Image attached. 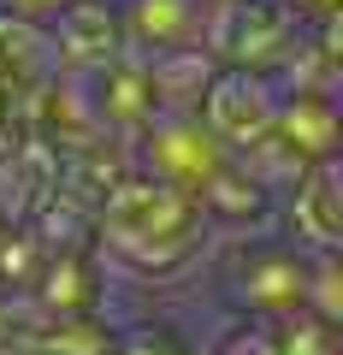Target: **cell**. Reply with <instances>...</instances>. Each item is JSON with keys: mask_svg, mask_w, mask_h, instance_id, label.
Here are the masks:
<instances>
[{"mask_svg": "<svg viewBox=\"0 0 343 355\" xmlns=\"http://www.w3.org/2000/svg\"><path fill=\"white\" fill-rule=\"evenodd\" d=\"M195 207H202L207 225H213V219H219V225H254V219H267V207H272V202L254 190L249 178L237 172V166H225V172L207 184V196H202Z\"/></svg>", "mask_w": 343, "mask_h": 355, "instance_id": "16", "label": "cell"}, {"mask_svg": "<svg viewBox=\"0 0 343 355\" xmlns=\"http://www.w3.org/2000/svg\"><path fill=\"white\" fill-rule=\"evenodd\" d=\"M207 219L190 196L154 178H125L95 214V261L130 279H172L207 254Z\"/></svg>", "mask_w": 343, "mask_h": 355, "instance_id": "1", "label": "cell"}, {"mask_svg": "<svg viewBox=\"0 0 343 355\" xmlns=\"http://www.w3.org/2000/svg\"><path fill=\"white\" fill-rule=\"evenodd\" d=\"M89 89H95V113H101L107 142H125L130 148V137L154 119L148 60H142V53H118L107 71H89Z\"/></svg>", "mask_w": 343, "mask_h": 355, "instance_id": "10", "label": "cell"}, {"mask_svg": "<svg viewBox=\"0 0 343 355\" xmlns=\"http://www.w3.org/2000/svg\"><path fill=\"white\" fill-rule=\"evenodd\" d=\"M101 291H107V266L95 261V249L89 254H53V261H42L30 302L48 308V314H95Z\"/></svg>", "mask_w": 343, "mask_h": 355, "instance_id": "12", "label": "cell"}, {"mask_svg": "<svg viewBox=\"0 0 343 355\" xmlns=\"http://www.w3.org/2000/svg\"><path fill=\"white\" fill-rule=\"evenodd\" d=\"M113 12H118L125 53H142V60L202 48V30H207L202 0H113Z\"/></svg>", "mask_w": 343, "mask_h": 355, "instance_id": "6", "label": "cell"}, {"mask_svg": "<svg viewBox=\"0 0 343 355\" xmlns=\"http://www.w3.org/2000/svg\"><path fill=\"white\" fill-rule=\"evenodd\" d=\"M231 166H237L254 190L267 196V202H272V196H290V190H296V178L308 172V160H302V154H290L279 137H267V142H254V148L231 154Z\"/></svg>", "mask_w": 343, "mask_h": 355, "instance_id": "15", "label": "cell"}, {"mask_svg": "<svg viewBox=\"0 0 343 355\" xmlns=\"http://www.w3.org/2000/svg\"><path fill=\"white\" fill-rule=\"evenodd\" d=\"M48 36H53V53H60V71H107L125 53L113 0H71L65 12L48 18Z\"/></svg>", "mask_w": 343, "mask_h": 355, "instance_id": "8", "label": "cell"}, {"mask_svg": "<svg viewBox=\"0 0 343 355\" xmlns=\"http://www.w3.org/2000/svg\"><path fill=\"white\" fill-rule=\"evenodd\" d=\"M42 261H48V254H42V243L30 237V225H0V291L30 296Z\"/></svg>", "mask_w": 343, "mask_h": 355, "instance_id": "17", "label": "cell"}, {"mask_svg": "<svg viewBox=\"0 0 343 355\" xmlns=\"http://www.w3.org/2000/svg\"><path fill=\"white\" fill-rule=\"evenodd\" d=\"M53 77H60V53H53L48 24L0 12V107L42 95Z\"/></svg>", "mask_w": 343, "mask_h": 355, "instance_id": "9", "label": "cell"}, {"mask_svg": "<svg viewBox=\"0 0 343 355\" xmlns=\"http://www.w3.org/2000/svg\"><path fill=\"white\" fill-rule=\"evenodd\" d=\"M71 0H6L0 12H12V18H30V24H48L53 12H65Z\"/></svg>", "mask_w": 343, "mask_h": 355, "instance_id": "22", "label": "cell"}, {"mask_svg": "<svg viewBox=\"0 0 343 355\" xmlns=\"http://www.w3.org/2000/svg\"><path fill=\"white\" fill-rule=\"evenodd\" d=\"M130 166H137L142 178H154V184H166V190H178V196H190V202H202L207 184L231 166V154L202 130V119L154 113L148 125L130 137Z\"/></svg>", "mask_w": 343, "mask_h": 355, "instance_id": "2", "label": "cell"}, {"mask_svg": "<svg viewBox=\"0 0 343 355\" xmlns=\"http://www.w3.org/2000/svg\"><path fill=\"white\" fill-rule=\"evenodd\" d=\"M231 296H237V308L249 320H284L302 308L308 296V254L302 249H284V243H272V249H249L237 261V272H231Z\"/></svg>", "mask_w": 343, "mask_h": 355, "instance_id": "5", "label": "cell"}, {"mask_svg": "<svg viewBox=\"0 0 343 355\" xmlns=\"http://www.w3.org/2000/svg\"><path fill=\"white\" fill-rule=\"evenodd\" d=\"M284 219L296 231L302 254H331L343 243V166L319 160L296 178V190L284 196Z\"/></svg>", "mask_w": 343, "mask_h": 355, "instance_id": "7", "label": "cell"}, {"mask_svg": "<svg viewBox=\"0 0 343 355\" xmlns=\"http://www.w3.org/2000/svg\"><path fill=\"white\" fill-rule=\"evenodd\" d=\"M302 308L326 326H343V254H308V296Z\"/></svg>", "mask_w": 343, "mask_h": 355, "instance_id": "18", "label": "cell"}, {"mask_svg": "<svg viewBox=\"0 0 343 355\" xmlns=\"http://www.w3.org/2000/svg\"><path fill=\"white\" fill-rule=\"evenodd\" d=\"M272 343H279V355H337V326L296 308V314L272 320Z\"/></svg>", "mask_w": 343, "mask_h": 355, "instance_id": "19", "label": "cell"}, {"mask_svg": "<svg viewBox=\"0 0 343 355\" xmlns=\"http://www.w3.org/2000/svg\"><path fill=\"white\" fill-rule=\"evenodd\" d=\"M272 137H279L290 154H302L308 166L337 160V142H343L337 101H331V95H284V101H279V125H272Z\"/></svg>", "mask_w": 343, "mask_h": 355, "instance_id": "13", "label": "cell"}, {"mask_svg": "<svg viewBox=\"0 0 343 355\" xmlns=\"http://www.w3.org/2000/svg\"><path fill=\"white\" fill-rule=\"evenodd\" d=\"M213 355H279V343H272L267 320H237V326L213 343Z\"/></svg>", "mask_w": 343, "mask_h": 355, "instance_id": "21", "label": "cell"}, {"mask_svg": "<svg viewBox=\"0 0 343 355\" xmlns=\"http://www.w3.org/2000/svg\"><path fill=\"white\" fill-rule=\"evenodd\" d=\"M296 18L284 12L279 0H231V6H213L202 30V48L213 53L219 71H261L272 77L279 60L296 42Z\"/></svg>", "mask_w": 343, "mask_h": 355, "instance_id": "3", "label": "cell"}, {"mask_svg": "<svg viewBox=\"0 0 343 355\" xmlns=\"http://www.w3.org/2000/svg\"><path fill=\"white\" fill-rule=\"evenodd\" d=\"M113 355H195V349L178 338V326H166V320H142V326L113 331Z\"/></svg>", "mask_w": 343, "mask_h": 355, "instance_id": "20", "label": "cell"}, {"mask_svg": "<svg viewBox=\"0 0 343 355\" xmlns=\"http://www.w3.org/2000/svg\"><path fill=\"white\" fill-rule=\"evenodd\" d=\"M279 101H284V89L272 83V77H261V71H219L213 83H207L195 119H202V130L225 154H243V148H254V142L272 137Z\"/></svg>", "mask_w": 343, "mask_h": 355, "instance_id": "4", "label": "cell"}, {"mask_svg": "<svg viewBox=\"0 0 343 355\" xmlns=\"http://www.w3.org/2000/svg\"><path fill=\"white\" fill-rule=\"evenodd\" d=\"M125 178H137L125 142H89V148H77V154H60V184H53V202L77 207V214L95 225V214L107 207V196H113Z\"/></svg>", "mask_w": 343, "mask_h": 355, "instance_id": "11", "label": "cell"}, {"mask_svg": "<svg viewBox=\"0 0 343 355\" xmlns=\"http://www.w3.org/2000/svg\"><path fill=\"white\" fill-rule=\"evenodd\" d=\"M213 77H219V65H213V53H207V48H178V53L148 60L154 113H184V119H195V107H202V95H207Z\"/></svg>", "mask_w": 343, "mask_h": 355, "instance_id": "14", "label": "cell"}]
</instances>
